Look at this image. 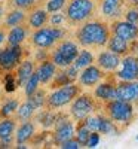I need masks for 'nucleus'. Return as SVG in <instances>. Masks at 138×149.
Here are the masks:
<instances>
[{
  "label": "nucleus",
  "mask_w": 138,
  "mask_h": 149,
  "mask_svg": "<svg viewBox=\"0 0 138 149\" xmlns=\"http://www.w3.org/2000/svg\"><path fill=\"white\" fill-rule=\"evenodd\" d=\"M77 37L83 46H104L108 42L110 31L106 24L91 21L80 27V30L77 31Z\"/></svg>",
  "instance_id": "nucleus-1"
},
{
  "label": "nucleus",
  "mask_w": 138,
  "mask_h": 149,
  "mask_svg": "<svg viewBox=\"0 0 138 149\" xmlns=\"http://www.w3.org/2000/svg\"><path fill=\"white\" fill-rule=\"evenodd\" d=\"M94 9H95L94 0H71L67 8V18L74 24L83 22L92 15Z\"/></svg>",
  "instance_id": "nucleus-2"
},
{
  "label": "nucleus",
  "mask_w": 138,
  "mask_h": 149,
  "mask_svg": "<svg viewBox=\"0 0 138 149\" xmlns=\"http://www.w3.org/2000/svg\"><path fill=\"white\" fill-rule=\"evenodd\" d=\"M79 54V46L74 43V42H70V40H66L62 42L57 51L52 54V63L57 66V67H67L70 64H73L74 58Z\"/></svg>",
  "instance_id": "nucleus-3"
},
{
  "label": "nucleus",
  "mask_w": 138,
  "mask_h": 149,
  "mask_svg": "<svg viewBox=\"0 0 138 149\" xmlns=\"http://www.w3.org/2000/svg\"><path fill=\"white\" fill-rule=\"evenodd\" d=\"M79 94V86L74 84H66L57 91H54L48 97V104L49 107H62L73 102V98Z\"/></svg>",
  "instance_id": "nucleus-4"
},
{
  "label": "nucleus",
  "mask_w": 138,
  "mask_h": 149,
  "mask_svg": "<svg viewBox=\"0 0 138 149\" xmlns=\"http://www.w3.org/2000/svg\"><path fill=\"white\" fill-rule=\"evenodd\" d=\"M64 36V30L59 29L58 26L46 27V29H37L33 34V43L37 48H49L52 46L57 40H59Z\"/></svg>",
  "instance_id": "nucleus-5"
},
{
  "label": "nucleus",
  "mask_w": 138,
  "mask_h": 149,
  "mask_svg": "<svg viewBox=\"0 0 138 149\" xmlns=\"http://www.w3.org/2000/svg\"><path fill=\"white\" fill-rule=\"evenodd\" d=\"M108 115L110 119L120 124H128L132 116H134V109L129 102H122V100H115L108 102Z\"/></svg>",
  "instance_id": "nucleus-6"
},
{
  "label": "nucleus",
  "mask_w": 138,
  "mask_h": 149,
  "mask_svg": "<svg viewBox=\"0 0 138 149\" xmlns=\"http://www.w3.org/2000/svg\"><path fill=\"white\" fill-rule=\"evenodd\" d=\"M22 57V48L19 45H10L9 48L0 49V69L12 70L17 67Z\"/></svg>",
  "instance_id": "nucleus-7"
},
{
  "label": "nucleus",
  "mask_w": 138,
  "mask_h": 149,
  "mask_svg": "<svg viewBox=\"0 0 138 149\" xmlns=\"http://www.w3.org/2000/svg\"><path fill=\"white\" fill-rule=\"evenodd\" d=\"M95 106H94V102L91 100V97L88 95H76L73 98V103H71V115L74 119L77 121H82L85 119L86 116H89L92 112H94Z\"/></svg>",
  "instance_id": "nucleus-8"
},
{
  "label": "nucleus",
  "mask_w": 138,
  "mask_h": 149,
  "mask_svg": "<svg viewBox=\"0 0 138 149\" xmlns=\"http://www.w3.org/2000/svg\"><path fill=\"white\" fill-rule=\"evenodd\" d=\"M122 69L117 72V78L125 82L135 81L138 76V60L135 57H125L122 61Z\"/></svg>",
  "instance_id": "nucleus-9"
},
{
  "label": "nucleus",
  "mask_w": 138,
  "mask_h": 149,
  "mask_svg": "<svg viewBox=\"0 0 138 149\" xmlns=\"http://www.w3.org/2000/svg\"><path fill=\"white\" fill-rule=\"evenodd\" d=\"M113 33L123 40L132 42L138 36V27L137 24H132L129 21H117L113 24Z\"/></svg>",
  "instance_id": "nucleus-10"
},
{
  "label": "nucleus",
  "mask_w": 138,
  "mask_h": 149,
  "mask_svg": "<svg viewBox=\"0 0 138 149\" xmlns=\"http://www.w3.org/2000/svg\"><path fill=\"white\" fill-rule=\"evenodd\" d=\"M116 98L122 102H135L138 100V82H122L116 86Z\"/></svg>",
  "instance_id": "nucleus-11"
},
{
  "label": "nucleus",
  "mask_w": 138,
  "mask_h": 149,
  "mask_svg": "<svg viewBox=\"0 0 138 149\" xmlns=\"http://www.w3.org/2000/svg\"><path fill=\"white\" fill-rule=\"evenodd\" d=\"M103 79V72L99 67L94 66V64H89L88 67L82 69V73H80V84L83 86H92V85H97L99 81Z\"/></svg>",
  "instance_id": "nucleus-12"
},
{
  "label": "nucleus",
  "mask_w": 138,
  "mask_h": 149,
  "mask_svg": "<svg viewBox=\"0 0 138 149\" xmlns=\"http://www.w3.org/2000/svg\"><path fill=\"white\" fill-rule=\"evenodd\" d=\"M37 73V76H39V81L42 84H48V82H51L55 76V73H57V66L52 63V61H49V60H43L40 66L37 67L36 70Z\"/></svg>",
  "instance_id": "nucleus-13"
},
{
  "label": "nucleus",
  "mask_w": 138,
  "mask_h": 149,
  "mask_svg": "<svg viewBox=\"0 0 138 149\" xmlns=\"http://www.w3.org/2000/svg\"><path fill=\"white\" fill-rule=\"evenodd\" d=\"M119 64H120L119 55L111 51H104L98 55V66L104 70H116Z\"/></svg>",
  "instance_id": "nucleus-14"
},
{
  "label": "nucleus",
  "mask_w": 138,
  "mask_h": 149,
  "mask_svg": "<svg viewBox=\"0 0 138 149\" xmlns=\"http://www.w3.org/2000/svg\"><path fill=\"white\" fill-rule=\"evenodd\" d=\"M15 131V122L12 119L5 118L0 122V146L8 148L6 145L12 143V134Z\"/></svg>",
  "instance_id": "nucleus-15"
},
{
  "label": "nucleus",
  "mask_w": 138,
  "mask_h": 149,
  "mask_svg": "<svg viewBox=\"0 0 138 149\" xmlns=\"http://www.w3.org/2000/svg\"><path fill=\"white\" fill-rule=\"evenodd\" d=\"M73 136H74V127H73V124L68 122V121H62V122H59L58 125H57L54 137H55V142L61 145L62 142H66L68 139H73Z\"/></svg>",
  "instance_id": "nucleus-16"
},
{
  "label": "nucleus",
  "mask_w": 138,
  "mask_h": 149,
  "mask_svg": "<svg viewBox=\"0 0 138 149\" xmlns=\"http://www.w3.org/2000/svg\"><path fill=\"white\" fill-rule=\"evenodd\" d=\"M95 97L103 102H111L116 98V88L111 84H99L95 88Z\"/></svg>",
  "instance_id": "nucleus-17"
},
{
  "label": "nucleus",
  "mask_w": 138,
  "mask_h": 149,
  "mask_svg": "<svg viewBox=\"0 0 138 149\" xmlns=\"http://www.w3.org/2000/svg\"><path fill=\"white\" fill-rule=\"evenodd\" d=\"M34 73V63L30 60H26L18 66V70H17V81L19 85L24 86V84L27 82V79Z\"/></svg>",
  "instance_id": "nucleus-18"
},
{
  "label": "nucleus",
  "mask_w": 138,
  "mask_h": 149,
  "mask_svg": "<svg viewBox=\"0 0 138 149\" xmlns=\"http://www.w3.org/2000/svg\"><path fill=\"white\" fill-rule=\"evenodd\" d=\"M33 134H34V124L27 119L26 122H22L19 125V128L17 130V136H15L17 143H26V142H28L33 137Z\"/></svg>",
  "instance_id": "nucleus-19"
},
{
  "label": "nucleus",
  "mask_w": 138,
  "mask_h": 149,
  "mask_svg": "<svg viewBox=\"0 0 138 149\" xmlns=\"http://www.w3.org/2000/svg\"><path fill=\"white\" fill-rule=\"evenodd\" d=\"M107 45H108V51L115 52L117 55H122L125 52H128V49H129V42L120 39V37L116 36V34L113 36V37H108Z\"/></svg>",
  "instance_id": "nucleus-20"
},
{
  "label": "nucleus",
  "mask_w": 138,
  "mask_h": 149,
  "mask_svg": "<svg viewBox=\"0 0 138 149\" xmlns=\"http://www.w3.org/2000/svg\"><path fill=\"white\" fill-rule=\"evenodd\" d=\"M26 36H27L26 29L21 26H14L8 34V42H9V45H21L26 40Z\"/></svg>",
  "instance_id": "nucleus-21"
},
{
  "label": "nucleus",
  "mask_w": 138,
  "mask_h": 149,
  "mask_svg": "<svg viewBox=\"0 0 138 149\" xmlns=\"http://www.w3.org/2000/svg\"><path fill=\"white\" fill-rule=\"evenodd\" d=\"M92 63H94V55H92V52H89L88 49H83V51H80V52L76 55V58H74V61H73V66L76 67L77 70H80V69L88 67V66L92 64Z\"/></svg>",
  "instance_id": "nucleus-22"
},
{
  "label": "nucleus",
  "mask_w": 138,
  "mask_h": 149,
  "mask_svg": "<svg viewBox=\"0 0 138 149\" xmlns=\"http://www.w3.org/2000/svg\"><path fill=\"white\" fill-rule=\"evenodd\" d=\"M46 22H48V12L43 9H37L30 15V27H33L36 30L43 27Z\"/></svg>",
  "instance_id": "nucleus-23"
},
{
  "label": "nucleus",
  "mask_w": 138,
  "mask_h": 149,
  "mask_svg": "<svg viewBox=\"0 0 138 149\" xmlns=\"http://www.w3.org/2000/svg\"><path fill=\"white\" fill-rule=\"evenodd\" d=\"M119 6L120 0H103L101 10L106 17H116V14L119 12Z\"/></svg>",
  "instance_id": "nucleus-24"
},
{
  "label": "nucleus",
  "mask_w": 138,
  "mask_h": 149,
  "mask_svg": "<svg viewBox=\"0 0 138 149\" xmlns=\"http://www.w3.org/2000/svg\"><path fill=\"white\" fill-rule=\"evenodd\" d=\"M34 110H36V107H34L28 100H27L26 103H22L21 106H18V107H17V115H18V118H19V119L27 121V119H30V118L33 116Z\"/></svg>",
  "instance_id": "nucleus-25"
},
{
  "label": "nucleus",
  "mask_w": 138,
  "mask_h": 149,
  "mask_svg": "<svg viewBox=\"0 0 138 149\" xmlns=\"http://www.w3.org/2000/svg\"><path fill=\"white\" fill-rule=\"evenodd\" d=\"M39 84H40L39 76H37V73L34 72V73L31 74V76L27 79V82L24 84V91H26L27 97H28V95H31L33 93H36L37 90H39Z\"/></svg>",
  "instance_id": "nucleus-26"
},
{
  "label": "nucleus",
  "mask_w": 138,
  "mask_h": 149,
  "mask_svg": "<svg viewBox=\"0 0 138 149\" xmlns=\"http://www.w3.org/2000/svg\"><path fill=\"white\" fill-rule=\"evenodd\" d=\"M24 18H26V14L18 9V10H12L10 14L6 17V26L9 27H14V26H19V24L24 21Z\"/></svg>",
  "instance_id": "nucleus-27"
},
{
  "label": "nucleus",
  "mask_w": 138,
  "mask_h": 149,
  "mask_svg": "<svg viewBox=\"0 0 138 149\" xmlns=\"http://www.w3.org/2000/svg\"><path fill=\"white\" fill-rule=\"evenodd\" d=\"M98 131L103 133V134H113V133H116V127H115V124H113L111 119H107V118L99 116Z\"/></svg>",
  "instance_id": "nucleus-28"
},
{
  "label": "nucleus",
  "mask_w": 138,
  "mask_h": 149,
  "mask_svg": "<svg viewBox=\"0 0 138 149\" xmlns=\"http://www.w3.org/2000/svg\"><path fill=\"white\" fill-rule=\"evenodd\" d=\"M17 107H18V102L17 100H8L2 106V109H0V115H2V118H8L9 115H12L17 110Z\"/></svg>",
  "instance_id": "nucleus-29"
},
{
  "label": "nucleus",
  "mask_w": 138,
  "mask_h": 149,
  "mask_svg": "<svg viewBox=\"0 0 138 149\" xmlns=\"http://www.w3.org/2000/svg\"><path fill=\"white\" fill-rule=\"evenodd\" d=\"M28 102L36 107V109H39L45 104V93L43 91H39L37 90L36 93H33L31 95H28Z\"/></svg>",
  "instance_id": "nucleus-30"
},
{
  "label": "nucleus",
  "mask_w": 138,
  "mask_h": 149,
  "mask_svg": "<svg viewBox=\"0 0 138 149\" xmlns=\"http://www.w3.org/2000/svg\"><path fill=\"white\" fill-rule=\"evenodd\" d=\"M3 85H5V90H6L8 93H14V91L18 88V81L15 79L14 74L8 73L6 76H5V79H3Z\"/></svg>",
  "instance_id": "nucleus-31"
},
{
  "label": "nucleus",
  "mask_w": 138,
  "mask_h": 149,
  "mask_svg": "<svg viewBox=\"0 0 138 149\" xmlns=\"http://www.w3.org/2000/svg\"><path fill=\"white\" fill-rule=\"evenodd\" d=\"M66 6V0H49L46 3V12H59Z\"/></svg>",
  "instance_id": "nucleus-32"
},
{
  "label": "nucleus",
  "mask_w": 138,
  "mask_h": 149,
  "mask_svg": "<svg viewBox=\"0 0 138 149\" xmlns=\"http://www.w3.org/2000/svg\"><path fill=\"white\" fill-rule=\"evenodd\" d=\"M83 125L89 130V131H98V125H99V116H86L85 118V124Z\"/></svg>",
  "instance_id": "nucleus-33"
},
{
  "label": "nucleus",
  "mask_w": 138,
  "mask_h": 149,
  "mask_svg": "<svg viewBox=\"0 0 138 149\" xmlns=\"http://www.w3.org/2000/svg\"><path fill=\"white\" fill-rule=\"evenodd\" d=\"M89 134H91V131L88 130L85 125H82V127L77 130V133H76V140L80 143V146H82V145H86V140H88V137H89Z\"/></svg>",
  "instance_id": "nucleus-34"
},
{
  "label": "nucleus",
  "mask_w": 138,
  "mask_h": 149,
  "mask_svg": "<svg viewBox=\"0 0 138 149\" xmlns=\"http://www.w3.org/2000/svg\"><path fill=\"white\" fill-rule=\"evenodd\" d=\"M54 86L57 85V86H62V85H66V84H70L71 82V79L67 76V73L66 72H62V73H55V76H54Z\"/></svg>",
  "instance_id": "nucleus-35"
},
{
  "label": "nucleus",
  "mask_w": 138,
  "mask_h": 149,
  "mask_svg": "<svg viewBox=\"0 0 138 149\" xmlns=\"http://www.w3.org/2000/svg\"><path fill=\"white\" fill-rule=\"evenodd\" d=\"M98 143H99V134H98V131H91V134H89V137H88L85 146H88V148H97Z\"/></svg>",
  "instance_id": "nucleus-36"
},
{
  "label": "nucleus",
  "mask_w": 138,
  "mask_h": 149,
  "mask_svg": "<svg viewBox=\"0 0 138 149\" xmlns=\"http://www.w3.org/2000/svg\"><path fill=\"white\" fill-rule=\"evenodd\" d=\"M37 3V0H14V5L19 9H28Z\"/></svg>",
  "instance_id": "nucleus-37"
},
{
  "label": "nucleus",
  "mask_w": 138,
  "mask_h": 149,
  "mask_svg": "<svg viewBox=\"0 0 138 149\" xmlns=\"http://www.w3.org/2000/svg\"><path fill=\"white\" fill-rule=\"evenodd\" d=\"M61 148L62 149H79L80 148V143L76 139H68V140L61 143Z\"/></svg>",
  "instance_id": "nucleus-38"
},
{
  "label": "nucleus",
  "mask_w": 138,
  "mask_h": 149,
  "mask_svg": "<svg viewBox=\"0 0 138 149\" xmlns=\"http://www.w3.org/2000/svg\"><path fill=\"white\" fill-rule=\"evenodd\" d=\"M64 21H66V15L59 14V12H54V15L51 17V24L52 26H61Z\"/></svg>",
  "instance_id": "nucleus-39"
},
{
  "label": "nucleus",
  "mask_w": 138,
  "mask_h": 149,
  "mask_svg": "<svg viewBox=\"0 0 138 149\" xmlns=\"http://www.w3.org/2000/svg\"><path fill=\"white\" fill-rule=\"evenodd\" d=\"M126 21H129L132 24L138 22V9H131L126 12Z\"/></svg>",
  "instance_id": "nucleus-40"
},
{
  "label": "nucleus",
  "mask_w": 138,
  "mask_h": 149,
  "mask_svg": "<svg viewBox=\"0 0 138 149\" xmlns=\"http://www.w3.org/2000/svg\"><path fill=\"white\" fill-rule=\"evenodd\" d=\"M5 39H6V36H5V33H3V31H0V45H2V43L5 42Z\"/></svg>",
  "instance_id": "nucleus-41"
},
{
  "label": "nucleus",
  "mask_w": 138,
  "mask_h": 149,
  "mask_svg": "<svg viewBox=\"0 0 138 149\" xmlns=\"http://www.w3.org/2000/svg\"><path fill=\"white\" fill-rule=\"evenodd\" d=\"M36 57H37V60H42V58H45V52H42V51H40V52H37Z\"/></svg>",
  "instance_id": "nucleus-42"
},
{
  "label": "nucleus",
  "mask_w": 138,
  "mask_h": 149,
  "mask_svg": "<svg viewBox=\"0 0 138 149\" xmlns=\"http://www.w3.org/2000/svg\"><path fill=\"white\" fill-rule=\"evenodd\" d=\"M129 2H131L134 6H138V0H129Z\"/></svg>",
  "instance_id": "nucleus-43"
},
{
  "label": "nucleus",
  "mask_w": 138,
  "mask_h": 149,
  "mask_svg": "<svg viewBox=\"0 0 138 149\" xmlns=\"http://www.w3.org/2000/svg\"><path fill=\"white\" fill-rule=\"evenodd\" d=\"M2 15H3V8L0 6V17H2Z\"/></svg>",
  "instance_id": "nucleus-44"
},
{
  "label": "nucleus",
  "mask_w": 138,
  "mask_h": 149,
  "mask_svg": "<svg viewBox=\"0 0 138 149\" xmlns=\"http://www.w3.org/2000/svg\"><path fill=\"white\" fill-rule=\"evenodd\" d=\"M137 140H138V136H137Z\"/></svg>",
  "instance_id": "nucleus-45"
}]
</instances>
